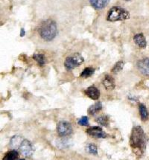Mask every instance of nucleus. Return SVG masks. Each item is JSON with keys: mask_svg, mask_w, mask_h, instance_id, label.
Here are the masks:
<instances>
[{"mask_svg": "<svg viewBox=\"0 0 149 160\" xmlns=\"http://www.w3.org/2000/svg\"><path fill=\"white\" fill-rule=\"evenodd\" d=\"M103 86L105 87L106 90H113L116 86V83H115V81L112 76L107 74L104 76V79L102 81Z\"/></svg>", "mask_w": 149, "mask_h": 160, "instance_id": "nucleus-10", "label": "nucleus"}, {"mask_svg": "<svg viewBox=\"0 0 149 160\" xmlns=\"http://www.w3.org/2000/svg\"><path fill=\"white\" fill-rule=\"evenodd\" d=\"M128 98L130 99L131 101H138V98L135 97V96L129 95V96H128Z\"/></svg>", "mask_w": 149, "mask_h": 160, "instance_id": "nucleus-24", "label": "nucleus"}, {"mask_svg": "<svg viewBox=\"0 0 149 160\" xmlns=\"http://www.w3.org/2000/svg\"><path fill=\"white\" fill-rule=\"evenodd\" d=\"M138 70L145 76H149V58L139 60L136 63Z\"/></svg>", "mask_w": 149, "mask_h": 160, "instance_id": "nucleus-8", "label": "nucleus"}, {"mask_svg": "<svg viewBox=\"0 0 149 160\" xmlns=\"http://www.w3.org/2000/svg\"><path fill=\"white\" fill-rule=\"evenodd\" d=\"M79 125L81 126H84V127H86V126L89 125V121L88 118L87 116H83L81 117V118L79 119V122H78Z\"/></svg>", "mask_w": 149, "mask_h": 160, "instance_id": "nucleus-23", "label": "nucleus"}, {"mask_svg": "<svg viewBox=\"0 0 149 160\" xmlns=\"http://www.w3.org/2000/svg\"><path fill=\"white\" fill-rule=\"evenodd\" d=\"M134 41L136 45L141 49H145L147 46V42L143 34H136L134 37Z\"/></svg>", "mask_w": 149, "mask_h": 160, "instance_id": "nucleus-11", "label": "nucleus"}, {"mask_svg": "<svg viewBox=\"0 0 149 160\" xmlns=\"http://www.w3.org/2000/svg\"><path fill=\"white\" fill-rule=\"evenodd\" d=\"M33 59L37 61L40 66L42 67L46 64V58L42 54H34L33 55Z\"/></svg>", "mask_w": 149, "mask_h": 160, "instance_id": "nucleus-19", "label": "nucleus"}, {"mask_svg": "<svg viewBox=\"0 0 149 160\" xmlns=\"http://www.w3.org/2000/svg\"><path fill=\"white\" fill-rule=\"evenodd\" d=\"M19 148L21 154L26 157H30L31 156H32L34 151V148L31 142L27 139L22 140Z\"/></svg>", "mask_w": 149, "mask_h": 160, "instance_id": "nucleus-6", "label": "nucleus"}, {"mask_svg": "<svg viewBox=\"0 0 149 160\" xmlns=\"http://www.w3.org/2000/svg\"><path fill=\"white\" fill-rule=\"evenodd\" d=\"M130 145L137 156H141L147 145V137L140 126H135L132 130L130 137Z\"/></svg>", "mask_w": 149, "mask_h": 160, "instance_id": "nucleus-1", "label": "nucleus"}, {"mask_svg": "<svg viewBox=\"0 0 149 160\" xmlns=\"http://www.w3.org/2000/svg\"><path fill=\"white\" fill-rule=\"evenodd\" d=\"M22 137L19 136H14L11 138L10 141V146L12 147V148H17V147H19L20 146L21 143H22Z\"/></svg>", "mask_w": 149, "mask_h": 160, "instance_id": "nucleus-16", "label": "nucleus"}, {"mask_svg": "<svg viewBox=\"0 0 149 160\" xmlns=\"http://www.w3.org/2000/svg\"><path fill=\"white\" fill-rule=\"evenodd\" d=\"M38 33L40 37L45 41L50 42L54 40L58 34L55 21L49 19L42 22L39 26Z\"/></svg>", "mask_w": 149, "mask_h": 160, "instance_id": "nucleus-2", "label": "nucleus"}, {"mask_svg": "<svg viewBox=\"0 0 149 160\" xmlns=\"http://www.w3.org/2000/svg\"><path fill=\"white\" fill-rule=\"evenodd\" d=\"M124 67V62L122 61V60H119L117 63L115 64L114 66L113 67L112 69V72L113 73H118V72H121Z\"/></svg>", "mask_w": 149, "mask_h": 160, "instance_id": "nucleus-22", "label": "nucleus"}, {"mask_svg": "<svg viewBox=\"0 0 149 160\" xmlns=\"http://www.w3.org/2000/svg\"><path fill=\"white\" fill-rule=\"evenodd\" d=\"M25 34H26V31H25L24 28H21L20 30V36L21 37H24Z\"/></svg>", "mask_w": 149, "mask_h": 160, "instance_id": "nucleus-25", "label": "nucleus"}, {"mask_svg": "<svg viewBox=\"0 0 149 160\" xmlns=\"http://www.w3.org/2000/svg\"><path fill=\"white\" fill-rule=\"evenodd\" d=\"M84 59L81 54L79 53H74L66 58L64 62V66L67 71L72 70V69L79 66L84 63Z\"/></svg>", "mask_w": 149, "mask_h": 160, "instance_id": "nucleus-4", "label": "nucleus"}, {"mask_svg": "<svg viewBox=\"0 0 149 160\" xmlns=\"http://www.w3.org/2000/svg\"><path fill=\"white\" fill-rule=\"evenodd\" d=\"M19 160H26V159H19Z\"/></svg>", "mask_w": 149, "mask_h": 160, "instance_id": "nucleus-26", "label": "nucleus"}, {"mask_svg": "<svg viewBox=\"0 0 149 160\" xmlns=\"http://www.w3.org/2000/svg\"><path fill=\"white\" fill-rule=\"evenodd\" d=\"M86 150L89 154H93V155H97L98 154V149L94 144L90 143L86 146Z\"/></svg>", "mask_w": 149, "mask_h": 160, "instance_id": "nucleus-21", "label": "nucleus"}, {"mask_svg": "<svg viewBox=\"0 0 149 160\" xmlns=\"http://www.w3.org/2000/svg\"><path fill=\"white\" fill-rule=\"evenodd\" d=\"M70 140L64 137H61L58 142H57V146L59 147L60 149H64L70 147Z\"/></svg>", "mask_w": 149, "mask_h": 160, "instance_id": "nucleus-18", "label": "nucleus"}, {"mask_svg": "<svg viewBox=\"0 0 149 160\" xmlns=\"http://www.w3.org/2000/svg\"><path fill=\"white\" fill-rule=\"evenodd\" d=\"M130 18V13L125 8L119 6L112 7L107 14V21L116 22L123 21Z\"/></svg>", "mask_w": 149, "mask_h": 160, "instance_id": "nucleus-3", "label": "nucleus"}, {"mask_svg": "<svg viewBox=\"0 0 149 160\" xmlns=\"http://www.w3.org/2000/svg\"><path fill=\"white\" fill-rule=\"evenodd\" d=\"M95 122H96L99 125L107 127L108 126H109L110 123L109 117H108L107 115H102V116H99V118L95 119Z\"/></svg>", "mask_w": 149, "mask_h": 160, "instance_id": "nucleus-17", "label": "nucleus"}, {"mask_svg": "<svg viewBox=\"0 0 149 160\" xmlns=\"http://www.w3.org/2000/svg\"><path fill=\"white\" fill-rule=\"evenodd\" d=\"M102 110V102L99 101V102H96L95 104L93 105L90 106V107L88 108V114L91 115H94L96 114L97 113H99V111Z\"/></svg>", "mask_w": 149, "mask_h": 160, "instance_id": "nucleus-13", "label": "nucleus"}, {"mask_svg": "<svg viewBox=\"0 0 149 160\" xmlns=\"http://www.w3.org/2000/svg\"><path fill=\"white\" fill-rule=\"evenodd\" d=\"M125 1H131V0H125Z\"/></svg>", "mask_w": 149, "mask_h": 160, "instance_id": "nucleus-27", "label": "nucleus"}, {"mask_svg": "<svg viewBox=\"0 0 149 160\" xmlns=\"http://www.w3.org/2000/svg\"><path fill=\"white\" fill-rule=\"evenodd\" d=\"M87 133L92 137L95 138H105L107 137V134L103 131L100 127H89L86 130Z\"/></svg>", "mask_w": 149, "mask_h": 160, "instance_id": "nucleus-7", "label": "nucleus"}, {"mask_svg": "<svg viewBox=\"0 0 149 160\" xmlns=\"http://www.w3.org/2000/svg\"><path fill=\"white\" fill-rule=\"evenodd\" d=\"M90 5L96 10H102L109 3V0H90Z\"/></svg>", "mask_w": 149, "mask_h": 160, "instance_id": "nucleus-12", "label": "nucleus"}, {"mask_svg": "<svg viewBox=\"0 0 149 160\" xmlns=\"http://www.w3.org/2000/svg\"><path fill=\"white\" fill-rule=\"evenodd\" d=\"M19 158V154L16 150L8 151L5 154L2 160H17Z\"/></svg>", "mask_w": 149, "mask_h": 160, "instance_id": "nucleus-15", "label": "nucleus"}, {"mask_svg": "<svg viewBox=\"0 0 149 160\" xmlns=\"http://www.w3.org/2000/svg\"><path fill=\"white\" fill-rule=\"evenodd\" d=\"M139 110L140 117H141L142 120H143V122H145V121L148 120L149 113L148 110H147L146 106H145L143 104H139Z\"/></svg>", "mask_w": 149, "mask_h": 160, "instance_id": "nucleus-14", "label": "nucleus"}, {"mask_svg": "<svg viewBox=\"0 0 149 160\" xmlns=\"http://www.w3.org/2000/svg\"><path fill=\"white\" fill-rule=\"evenodd\" d=\"M57 132L59 136L65 137V136H70L73 132V130L70 123L66 121H61L57 124Z\"/></svg>", "mask_w": 149, "mask_h": 160, "instance_id": "nucleus-5", "label": "nucleus"}, {"mask_svg": "<svg viewBox=\"0 0 149 160\" xmlns=\"http://www.w3.org/2000/svg\"><path fill=\"white\" fill-rule=\"evenodd\" d=\"M85 95L93 100H98L100 97V91L97 87L91 86L85 90Z\"/></svg>", "mask_w": 149, "mask_h": 160, "instance_id": "nucleus-9", "label": "nucleus"}, {"mask_svg": "<svg viewBox=\"0 0 149 160\" xmlns=\"http://www.w3.org/2000/svg\"><path fill=\"white\" fill-rule=\"evenodd\" d=\"M94 72H95V69L93 68V67H87V68H85L83 70L81 74H80V77L84 78H90L93 75Z\"/></svg>", "mask_w": 149, "mask_h": 160, "instance_id": "nucleus-20", "label": "nucleus"}]
</instances>
